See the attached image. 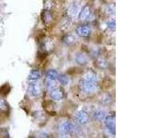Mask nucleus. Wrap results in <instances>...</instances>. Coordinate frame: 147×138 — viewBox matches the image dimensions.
<instances>
[{"instance_id":"f257e3e1","label":"nucleus","mask_w":147,"mask_h":138,"mask_svg":"<svg viewBox=\"0 0 147 138\" xmlns=\"http://www.w3.org/2000/svg\"><path fill=\"white\" fill-rule=\"evenodd\" d=\"M75 129V124L70 121H63L59 123L58 130L61 133V135H68L69 133H72Z\"/></svg>"},{"instance_id":"9d476101","label":"nucleus","mask_w":147,"mask_h":138,"mask_svg":"<svg viewBox=\"0 0 147 138\" xmlns=\"http://www.w3.org/2000/svg\"><path fill=\"white\" fill-rule=\"evenodd\" d=\"M40 77H41V73L39 70H37V69H32L29 74V80L30 82L39 80Z\"/></svg>"},{"instance_id":"ddd939ff","label":"nucleus","mask_w":147,"mask_h":138,"mask_svg":"<svg viewBox=\"0 0 147 138\" xmlns=\"http://www.w3.org/2000/svg\"><path fill=\"white\" fill-rule=\"evenodd\" d=\"M57 79L59 80L60 84H62L63 86H66L69 83V77L65 75V74H60Z\"/></svg>"},{"instance_id":"6ab92c4d","label":"nucleus","mask_w":147,"mask_h":138,"mask_svg":"<svg viewBox=\"0 0 147 138\" xmlns=\"http://www.w3.org/2000/svg\"><path fill=\"white\" fill-rule=\"evenodd\" d=\"M76 11H77L76 7H72L70 9H69V13H70L72 16H75V14L76 13Z\"/></svg>"},{"instance_id":"6e6552de","label":"nucleus","mask_w":147,"mask_h":138,"mask_svg":"<svg viewBox=\"0 0 147 138\" xmlns=\"http://www.w3.org/2000/svg\"><path fill=\"white\" fill-rule=\"evenodd\" d=\"M82 80L85 81H88V82H93V83H96V80H98V77H96V75L91 70L86 71L84 76H83Z\"/></svg>"},{"instance_id":"2eb2a0df","label":"nucleus","mask_w":147,"mask_h":138,"mask_svg":"<svg viewBox=\"0 0 147 138\" xmlns=\"http://www.w3.org/2000/svg\"><path fill=\"white\" fill-rule=\"evenodd\" d=\"M45 84H46V87H47L50 90L55 89V86H56L55 85V81H52V80H49V79L46 80Z\"/></svg>"},{"instance_id":"a211bd4d","label":"nucleus","mask_w":147,"mask_h":138,"mask_svg":"<svg viewBox=\"0 0 147 138\" xmlns=\"http://www.w3.org/2000/svg\"><path fill=\"white\" fill-rule=\"evenodd\" d=\"M115 26H116V23H115V20H111L108 23V28L109 30H115Z\"/></svg>"},{"instance_id":"20e7f679","label":"nucleus","mask_w":147,"mask_h":138,"mask_svg":"<svg viewBox=\"0 0 147 138\" xmlns=\"http://www.w3.org/2000/svg\"><path fill=\"white\" fill-rule=\"evenodd\" d=\"M105 124L107 128L109 129V131L115 135V132H116V121H115V116L111 115V116H107L105 118Z\"/></svg>"},{"instance_id":"f8f14e48","label":"nucleus","mask_w":147,"mask_h":138,"mask_svg":"<svg viewBox=\"0 0 147 138\" xmlns=\"http://www.w3.org/2000/svg\"><path fill=\"white\" fill-rule=\"evenodd\" d=\"M59 74L56 70L54 69H50L48 70V72L46 73V76H47V79L49 80H52V81H55L58 78Z\"/></svg>"},{"instance_id":"f3484780","label":"nucleus","mask_w":147,"mask_h":138,"mask_svg":"<svg viewBox=\"0 0 147 138\" xmlns=\"http://www.w3.org/2000/svg\"><path fill=\"white\" fill-rule=\"evenodd\" d=\"M63 41H64V43H65L66 44H69V43H74V41H75V38H74V37L71 36V35H67L65 38L63 39Z\"/></svg>"},{"instance_id":"4468645a","label":"nucleus","mask_w":147,"mask_h":138,"mask_svg":"<svg viewBox=\"0 0 147 138\" xmlns=\"http://www.w3.org/2000/svg\"><path fill=\"white\" fill-rule=\"evenodd\" d=\"M76 60L79 64H85L87 63V57L86 56L85 54H82V53L77 54Z\"/></svg>"},{"instance_id":"1a4fd4ad","label":"nucleus","mask_w":147,"mask_h":138,"mask_svg":"<svg viewBox=\"0 0 147 138\" xmlns=\"http://www.w3.org/2000/svg\"><path fill=\"white\" fill-rule=\"evenodd\" d=\"M90 15V8L88 6H85L84 7H83L81 9V11L79 12V16H78V18H79L80 20H86L87 18L89 17Z\"/></svg>"},{"instance_id":"f03ea898","label":"nucleus","mask_w":147,"mask_h":138,"mask_svg":"<svg viewBox=\"0 0 147 138\" xmlns=\"http://www.w3.org/2000/svg\"><path fill=\"white\" fill-rule=\"evenodd\" d=\"M79 87L83 91L86 92V93H93L96 89V83L81 80L79 83Z\"/></svg>"},{"instance_id":"9b49d317","label":"nucleus","mask_w":147,"mask_h":138,"mask_svg":"<svg viewBox=\"0 0 147 138\" xmlns=\"http://www.w3.org/2000/svg\"><path fill=\"white\" fill-rule=\"evenodd\" d=\"M93 115H94V118L96 120V121H99V122L104 121L105 118L107 117L106 116V112L103 110H96Z\"/></svg>"},{"instance_id":"aec40b11","label":"nucleus","mask_w":147,"mask_h":138,"mask_svg":"<svg viewBox=\"0 0 147 138\" xmlns=\"http://www.w3.org/2000/svg\"><path fill=\"white\" fill-rule=\"evenodd\" d=\"M59 138H68V136L66 135H61L59 136Z\"/></svg>"},{"instance_id":"39448f33","label":"nucleus","mask_w":147,"mask_h":138,"mask_svg":"<svg viewBox=\"0 0 147 138\" xmlns=\"http://www.w3.org/2000/svg\"><path fill=\"white\" fill-rule=\"evenodd\" d=\"M50 97L53 100H61L63 99V92L61 89H55L50 90Z\"/></svg>"},{"instance_id":"423d86ee","label":"nucleus","mask_w":147,"mask_h":138,"mask_svg":"<svg viewBox=\"0 0 147 138\" xmlns=\"http://www.w3.org/2000/svg\"><path fill=\"white\" fill-rule=\"evenodd\" d=\"M76 33L81 37H87L91 33V28L87 25H81L77 27Z\"/></svg>"},{"instance_id":"dca6fc26","label":"nucleus","mask_w":147,"mask_h":138,"mask_svg":"<svg viewBox=\"0 0 147 138\" xmlns=\"http://www.w3.org/2000/svg\"><path fill=\"white\" fill-rule=\"evenodd\" d=\"M7 110V104L4 99H0V110Z\"/></svg>"},{"instance_id":"0eeeda50","label":"nucleus","mask_w":147,"mask_h":138,"mask_svg":"<svg viewBox=\"0 0 147 138\" xmlns=\"http://www.w3.org/2000/svg\"><path fill=\"white\" fill-rule=\"evenodd\" d=\"M76 118L77 120V122L81 124H85L88 122V114L85 110H79V112H77Z\"/></svg>"},{"instance_id":"7ed1b4c3","label":"nucleus","mask_w":147,"mask_h":138,"mask_svg":"<svg viewBox=\"0 0 147 138\" xmlns=\"http://www.w3.org/2000/svg\"><path fill=\"white\" fill-rule=\"evenodd\" d=\"M28 92H29L30 95L33 97L39 96L40 93V87L39 85V83L37 81H31L29 87H28Z\"/></svg>"}]
</instances>
